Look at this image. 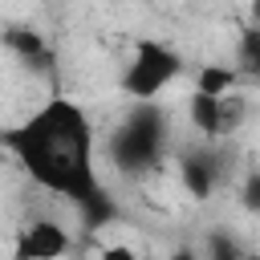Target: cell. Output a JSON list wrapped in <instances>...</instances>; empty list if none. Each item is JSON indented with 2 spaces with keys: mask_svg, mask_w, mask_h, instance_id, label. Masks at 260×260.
Wrapping results in <instances>:
<instances>
[{
  "mask_svg": "<svg viewBox=\"0 0 260 260\" xmlns=\"http://www.w3.org/2000/svg\"><path fill=\"white\" fill-rule=\"evenodd\" d=\"M240 203H244L248 211L260 215V171H252V175L244 179V187H240Z\"/></svg>",
  "mask_w": 260,
  "mask_h": 260,
  "instance_id": "cell-12",
  "label": "cell"
},
{
  "mask_svg": "<svg viewBox=\"0 0 260 260\" xmlns=\"http://www.w3.org/2000/svg\"><path fill=\"white\" fill-rule=\"evenodd\" d=\"M179 73H183V57L175 45L158 37H138L122 69V93L130 102H154Z\"/></svg>",
  "mask_w": 260,
  "mask_h": 260,
  "instance_id": "cell-3",
  "label": "cell"
},
{
  "mask_svg": "<svg viewBox=\"0 0 260 260\" xmlns=\"http://www.w3.org/2000/svg\"><path fill=\"white\" fill-rule=\"evenodd\" d=\"M199 260H248V256H244V248L236 244V236L211 232V236H207V248L199 252Z\"/></svg>",
  "mask_w": 260,
  "mask_h": 260,
  "instance_id": "cell-11",
  "label": "cell"
},
{
  "mask_svg": "<svg viewBox=\"0 0 260 260\" xmlns=\"http://www.w3.org/2000/svg\"><path fill=\"white\" fill-rule=\"evenodd\" d=\"M215 179H219V171H215V162H211L207 154H187V158H179V183H183L187 195L211 199Z\"/></svg>",
  "mask_w": 260,
  "mask_h": 260,
  "instance_id": "cell-5",
  "label": "cell"
},
{
  "mask_svg": "<svg viewBox=\"0 0 260 260\" xmlns=\"http://www.w3.org/2000/svg\"><path fill=\"white\" fill-rule=\"evenodd\" d=\"M244 118H248V98L236 93V89H228V93L219 98V138L236 134V130L244 126Z\"/></svg>",
  "mask_w": 260,
  "mask_h": 260,
  "instance_id": "cell-10",
  "label": "cell"
},
{
  "mask_svg": "<svg viewBox=\"0 0 260 260\" xmlns=\"http://www.w3.org/2000/svg\"><path fill=\"white\" fill-rule=\"evenodd\" d=\"M98 260H142L130 244H106L102 252H98Z\"/></svg>",
  "mask_w": 260,
  "mask_h": 260,
  "instance_id": "cell-13",
  "label": "cell"
},
{
  "mask_svg": "<svg viewBox=\"0 0 260 260\" xmlns=\"http://www.w3.org/2000/svg\"><path fill=\"white\" fill-rule=\"evenodd\" d=\"M167 114L154 102H134L130 118L110 138V162H118L126 175H142L162 162L167 150Z\"/></svg>",
  "mask_w": 260,
  "mask_h": 260,
  "instance_id": "cell-2",
  "label": "cell"
},
{
  "mask_svg": "<svg viewBox=\"0 0 260 260\" xmlns=\"http://www.w3.org/2000/svg\"><path fill=\"white\" fill-rule=\"evenodd\" d=\"M167 260H199V252H195V248H175Z\"/></svg>",
  "mask_w": 260,
  "mask_h": 260,
  "instance_id": "cell-14",
  "label": "cell"
},
{
  "mask_svg": "<svg viewBox=\"0 0 260 260\" xmlns=\"http://www.w3.org/2000/svg\"><path fill=\"white\" fill-rule=\"evenodd\" d=\"M236 81H240V73H236V65H228V61H207V65L195 69V93L223 98L228 89H236Z\"/></svg>",
  "mask_w": 260,
  "mask_h": 260,
  "instance_id": "cell-7",
  "label": "cell"
},
{
  "mask_svg": "<svg viewBox=\"0 0 260 260\" xmlns=\"http://www.w3.org/2000/svg\"><path fill=\"white\" fill-rule=\"evenodd\" d=\"M0 146L32 179V187L73 203L89 223L110 219V191L98 171V130L81 102L49 93L16 126L0 130Z\"/></svg>",
  "mask_w": 260,
  "mask_h": 260,
  "instance_id": "cell-1",
  "label": "cell"
},
{
  "mask_svg": "<svg viewBox=\"0 0 260 260\" xmlns=\"http://www.w3.org/2000/svg\"><path fill=\"white\" fill-rule=\"evenodd\" d=\"M236 73L260 85V24H244L236 37V57H232Z\"/></svg>",
  "mask_w": 260,
  "mask_h": 260,
  "instance_id": "cell-6",
  "label": "cell"
},
{
  "mask_svg": "<svg viewBox=\"0 0 260 260\" xmlns=\"http://www.w3.org/2000/svg\"><path fill=\"white\" fill-rule=\"evenodd\" d=\"M187 114H191V126H195L207 142L219 138V98H211V93H195V89H191Z\"/></svg>",
  "mask_w": 260,
  "mask_h": 260,
  "instance_id": "cell-8",
  "label": "cell"
},
{
  "mask_svg": "<svg viewBox=\"0 0 260 260\" xmlns=\"http://www.w3.org/2000/svg\"><path fill=\"white\" fill-rule=\"evenodd\" d=\"M252 24H260V0H252Z\"/></svg>",
  "mask_w": 260,
  "mask_h": 260,
  "instance_id": "cell-15",
  "label": "cell"
},
{
  "mask_svg": "<svg viewBox=\"0 0 260 260\" xmlns=\"http://www.w3.org/2000/svg\"><path fill=\"white\" fill-rule=\"evenodd\" d=\"M4 45L16 53V57H24V61H49V49H45V41H41V32L37 28H24V24H8L4 28Z\"/></svg>",
  "mask_w": 260,
  "mask_h": 260,
  "instance_id": "cell-9",
  "label": "cell"
},
{
  "mask_svg": "<svg viewBox=\"0 0 260 260\" xmlns=\"http://www.w3.org/2000/svg\"><path fill=\"white\" fill-rule=\"evenodd\" d=\"M69 248H73L69 228L49 215L24 219L12 236V260H65Z\"/></svg>",
  "mask_w": 260,
  "mask_h": 260,
  "instance_id": "cell-4",
  "label": "cell"
}]
</instances>
